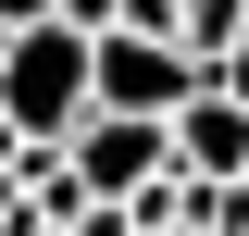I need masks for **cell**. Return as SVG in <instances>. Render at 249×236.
I'll return each mask as SVG.
<instances>
[{"mask_svg": "<svg viewBox=\"0 0 249 236\" xmlns=\"http://www.w3.org/2000/svg\"><path fill=\"white\" fill-rule=\"evenodd\" d=\"M62 25H88V37H112V25H124V0H62Z\"/></svg>", "mask_w": 249, "mask_h": 236, "instance_id": "8992f818", "label": "cell"}, {"mask_svg": "<svg viewBox=\"0 0 249 236\" xmlns=\"http://www.w3.org/2000/svg\"><path fill=\"white\" fill-rule=\"evenodd\" d=\"M175 174V124L162 112H88L75 124V186L88 199H150Z\"/></svg>", "mask_w": 249, "mask_h": 236, "instance_id": "7a4b0ae2", "label": "cell"}, {"mask_svg": "<svg viewBox=\"0 0 249 236\" xmlns=\"http://www.w3.org/2000/svg\"><path fill=\"white\" fill-rule=\"evenodd\" d=\"M175 174H199V186H237L249 174V100H224V87H199L175 112Z\"/></svg>", "mask_w": 249, "mask_h": 236, "instance_id": "277c9868", "label": "cell"}, {"mask_svg": "<svg viewBox=\"0 0 249 236\" xmlns=\"http://www.w3.org/2000/svg\"><path fill=\"white\" fill-rule=\"evenodd\" d=\"M237 37H249V0H187V50L199 62H224Z\"/></svg>", "mask_w": 249, "mask_h": 236, "instance_id": "5b68a950", "label": "cell"}, {"mask_svg": "<svg viewBox=\"0 0 249 236\" xmlns=\"http://www.w3.org/2000/svg\"><path fill=\"white\" fill-rule=\"evenodd\" d=\"M100 112V37L88 25H13L0 37V137H62L75 149V124Z\"/></svg>", "mask_w": 249, "mask_h": 236, "instance_id": "6da1fadb", "label": "cell"}, {"mask_svg": "<svg viewBox=\"0 0 249 236\" xmlns=\"http://www.w3.org/2000/svg\"><path fill=\"white\" fill-rule=\"evenodd\" d=\"M212 87H224V100H249V37H237V50L212 62Z\"/></svg>", "mask_w": 249, "mask_h": 236, "instance_id": "52a82bcc", "label": "cell"}, {"mask_svg": "<svg viewBox=\"0 0 249 236\" xmlns=\"http://www.w3.org/2000/svg\"><path fill=\"white\" fill-rule=\"evenodd\" d=\"M199 87H212V62L175 50V37H124V25L100 37V112H162V124H175Z\"/></svg>", "mask_w": 249, "mask_h": 236, "instance_id": "3957f363", "label": "cell"}, {"mask_svg": "<svg viewBox=\"0 0 249 236\" xmlns=\"http://www.w3.org/2000/svg\"><path fill=\"white\" fill-rule=\"evenodd\" d=\"M50 13H62V0H0V37H13V25H50Z\"/></svg>", "mask_w": 249, "mask_h": 236, "instance_id": "ba28073f", "label": "cell"}]
</instances>
